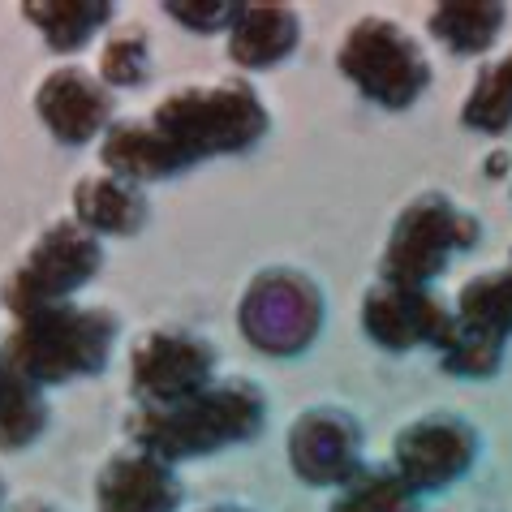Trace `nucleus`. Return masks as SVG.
<instances>
[{
    "instance_id": "obj_12",
    "label": "nucleus",
    "mask_w": 512,
    "mask_h": 512,
    "mask_svg": "<svg viewBox=\"0 0 512 512\" xmlns=\"http://www.w3.org/2000/svg\"><path fill=\"white\" fill-rule=\"evenodd\" d=\"M478 452L474 431L457 414H422L418 422H409L392 444V465L401 469V478H409L418 491H439L448 482H457L469 461Z\"/></svg>"
},
{
    "instance_id": "obj_3",
    "label": "nucleus",
    "mask_w": 512,
    "mask_h": 512,
    "mask_svg": "<svg viewBox=\"0 0 512 512\" xmlns=\"http://www.w3.org/2000/svg\"><path fill=\"white\" fill-rule=\"evenodd\" d=\"M147 117L173 142V151L186 160V168L211 160V155L250 151L272 125L263 95L246 78L186 82V87L168 91Z\"/></svg>"
},
{
    "instance_id": "obj_16",
    "label": "nucleus",
    "mask_w": 512,
    "mask_h": 512,
    "mask_svg": "<svg viewBox=\"0 0 512 512\" xmlns=\"http://www.w3.org/2000/svg\"><path fill=\"white\" fill-rule=\"evenodd\" d=\"M74 220L87 224L95 237H130L147 224V190L108 168L78 177L74 186Z\"/></svg>"
},
{
    "instance_id": "obj_10",
    "label": "nucleus",
    "mask_w": 512,
    "mask_h": 512,
    "mask_svg": "<svg viewBox=\"0 0 512 512\" xmlns=\"http://www.w3.org/2000/svg\"><path fill=\"white\" fill-rule=\"evenodd\" d=\"M31 104L44 121V130L65 142V147H87L91 138H99L112 125V87H104V78L91 74L82 65H56L39 78V87L31 95Z\"/></svg>"
},
{
    "instance_id": "obj_25",
    "label": "nucleus",
    "mask_w": 512,
    "mask_h": 512,
    "mask_svg": "<svg viewBox=\"0 0 512 512\" xmlns=\"http://www.w3.org/2000/svg\"><path fill=\"white\" fill-rule=\"evenodd\" d=\"M9 512H61V508L48 504V500H22V504H13Z\"/></svg>"
},
{
    "instance_id": "obj_24",
    "label": "nucleus",
    "mask_w": 512,
    "mask_h": 512,
    "mask_svg": "<svg viewBox=\"0 0 512 512\" xmlns=\"http://www.w3.org/2000/svg\"><path fill=\"white\" fill-rule=\"evenodd\" d=\"M164 9L190 31H220V26H233L237 18L233 0H168Z\"/></svg>"
},
{
    "instance_id": "obj_11",
    "label": "nucleus",
    "mask_w": 512,
    "mask_h": 512,
    "mask_svg": "<svg viewBox=\"0 0 512 512\" xmlns=\"http://www.w3.org/2000/svg\"><path fill=\"white\" fill-rule=\"evenodd\" d=\"M289 461L315 487H345L362 469V426L336 405H315L289 426Z\"/></svg>"
},
{
    "instance_id": "obj_18",
    "label": "nucleus",
    "mask_w": 512,
    "mask_h": 512,
    "mask_svg": "<svg viewBox=\"0 0 512 512\" xmlns=\"http://www.w3.org/2000/svg\"><path fill=\"white\" fill-rule=\"evenodd\" d=\"M22 18L44 35L52 52H78L108 26L112 5L108 0H26Z\"/></svg>"
},
{
    "instance_id": "obj_28",
    "label": "nucleus",
    "mask_w": 512,
    "mask_h": 512,
    "mask_svg": "<svg viewBox=\"0 0 512 512\" xmlns=\"http://www.w3.org/2000/svg\"><path fill=\"white\" fill-rule=\"evenodd\" d=\"M508 272H512V263H508Z\"/></svg>"
},
{
    "instance_id": "obj_5",
    "label": "nucleus",
    "mask_w": 512,
    "mask_h": 512,
    "mask_svg": "<svg viewBox=\"0 0 512 512\" xmlns=\"http://www.w3.org/2000/svg\"><path fill=\"white\" fill-rule=\"evenodd\" d=\"M336 69L388 112L409 108L431 82V61L422 44L396 18H379V13H366L345 31L336 48Z\"/></svg>"
},
{
    "instance_id": "obj_19",
    "label": "nucleus",
    "mask_w": 512,
    "mask_h": 512,
    "mask_svg": "<svg viewBox=\"0 0 512 512\" xmlns=\"http://www.w3.org/2000/svg\"><path fill=\"white\" fill-rule=\"evenodd\" d=\"M426 31H431L448 52L478 56L504 31V5H495V0H448V5L431 9Z\"/></svg>"
},
{
    "instance_id": "obj_2",
    "label": "nucleus",
    "mask_w": 512,
    "mask_h": 512,
    "mask_svg": "<svg viewBox=\"0 0 512 512\" xmlns=\"http://www.w3.org/2000/svg\"><path fill=\"white\" fill-rule=\"evenodd\" d=\"M121 323L108 306H48L31 315H13L0 336V358L39 388L95 375L108 366Z\"/></svg>"
},
{
    "instance_id": "obj_23",
    "label": "nucleus",
    "mask_w": 512,
    "mask_h": 512,
    "mask_svg": "<svg viewBox=\"0 0 512 512\" xmlns=\"http://www.w3.org/2000/svg\"><path fill=\"white\" fill-rule=\"evenodd\" d=\"M99 78L104 87H142L151 78V39L138 22L117 26L99 44Z\"/></svg>"
},
{
    "instance_id": "obj_14",
    "label": "nucleus",
    "mask_w": 512,
    "mask_h": 512,
    "mask_svg": "<svg viewBox=\"0 0 512 512\" xmlns=\"http://www.w3.org/2000/svg\"><path fill=\"white\" fill-rule=\"evenodd\" d=\"M181 482L173 465L147 448H121L95 474V512H177Z\"/></svg>"
},
{
    "instance_id": "obj_20",
    "label": "nucleus",
    "mask_w": 512,
    "mask_h": 512,
    "mask_svg": "<svg viewBox=\"0 0 512 512\" xmlns=\"http://www.w3.org/2000/svg\"><path fill=\"white\" fill-rule=\"evenodd\" d=\"M48 426V396L0 358V452H22Z\"/></svg>"
},
{
    "instance_id": "obj_9",
    "label": "nucleus",
    "mask_w": 512,
    "mask_h": 512,
    "mask_svg": "<svg viewBox=\"0 0 512 512\" xmlns=\"http://www.w3.org/2000/svg\"><path fill=\"white\" fill-rule=\"evenodd\" d=\"M216 379V345L190 327H151L130 349V392L138 405H173Z\"/></svg>"
},
{
    "instance_id": "obj_21",
    "label": "nucleus",
    "mask_w": 512,
    "mask_h": 512,
    "mask_svg": "<svg viewBox=\"0 0 512 512\" xmlns=\"http://www.w3.org/2000/svg\"><path fill=\"white\" fill-rule=\"evenodd\" d=\"M418 487L396 465H362L327 512H418Z\"/></svg>"
},
{
    "instance_id": "obj_27",
    "label": "nucleus",
    "mask_w": 512,
    "mask_h": 512,
    "mask_svg": "<svg viewBox=\"0 0 512 512\" xmlns=\"http://www.w3.org/2000/svg\"><path fill=\"white\" fill-rule=\"evenodd\" d=\"M0 504H5V482H0Z\"/></svg>"
},
{
    "instance_id": "obj_1",
    "label": "nucleus",
    "mask_w": 512,
    "mask_h": 512,
    "mask_svg": "<svg viewBox=\"0 0 512 512\" xmlns=\"http://www.w3.org/2000/svg\"><path fill=\"white\" fill-rule=\"evenodd\" d=\"M263 418L267 396L259 383L246 375H224L173 405H138L125 431H130V444L177 465L211 457L229 444H246L263 431Z\"/></svg>"
},
{
    "instance_id": "obj_8",
    "label": "nucleus",
    "mask_w": 512,
    "mask_h": 512,
    "mask_svg": "<svg viewBox=\"0 0 512 512\" xmlns=\"http://www.w3.org/2000/svg\"><path fill=\"white\" fill-rule=\"evenodd\" d=\"M323 319V297L315 280L293 272V267H272L250 280L241 297V332L263 353L289 358L302 345H310Z\"/></svg>"
},
{
    "instance_id": "obj_6",
    "label": "nucleus",
    "mask_w": 512,
    "mask_h": 512,
    "mask_svg": "<svg viewBox=\"0 0 512 512\" xmlns=\"http://www.w3.org/2000/svg\"><path fill=\"white\" fill-rule=\"evenodd\" d=\"M478 233V220L448 194H418L392 224L379 259V280L431 289V280L444 272L452 254L474 246Z\"/></svg>"
},
{
    "instance_id": "obj_4",
    "label": "nucleus",
    "mask_w": 512,
    "mask_h": 512,
    "mask_svg": "<svg viewBox=\"0 0 512 512\" xmlns=\"http://www.w3.org/2000/svg\"><path fill=\"white\" fill-rule=\"evenodd\" d=\"M99 267H104L99 237L74 216H61L5 272V280H0V306L9 310V319L31 315V310H48V306H65L82 284H91L99 276Z\"/></svg>"
},
{
    "instance_id": "obj_7",
    "label": "nucleus",
    "mask_w": 512,
    "mask_h": 512,
    "mask_svg": "<svg viewBox=\"0 0 512 512\" xmlns=\"http://www.w3.org/2000/svg\"><path fill=\"white\" fill-rule=\"evenodd\" d=\"M512 336V272H482L461 284L452 302V323L439 340V362L452 375H491L500 349Z\"/></svg>"
},
{
    "instance_id": "obj_15",
    "label": "nucleus",
    "mask_w": 512,
    "mask_h": 512,
    "mask_svg": "<svg viewBox=\"0 0 512 512\" xmlns=\"http://www.w3.org/2000/svg\"><path fill=\"white\" fill-rule=\"evenodd\" d=\"M99 160H104L108 173L130 177L138 186H151V181H168V177L186 173V160L173 151V142L155 130L151 117L112 121L104 130V138H99Z\"/></svg>"
},
{
    "instance_id": "obj_22",
    "label": "nucleus",
    "mask_w": 512,
    "mask_h": 512,
    "mask_svg": "<svg viewBox=\"0 0 512 512\" xmlns=\"http://www.w3.org/2000/svg\"><path fill=\"white\" fill-rule=\"evenodd\" d=\"M461 121L469 130H487V134H500L512 125V52L478 74V82L465 95Z\"/></svg>"
},
{
    "instance_id": "obj_17",
    "label": "nucleus",
    "mask_w": 512,
    "mask_h": 512,
    "mask_svg": "<svg viewBox=\"0 0 512 512\" xmlns=\"http://www.w3.org/2000/svg\"><path fill=\"white\" fill-rule=\"evenodd\" d=\"M297 35H302V18L293 5L250 0V5H237V18L229 26V56L241 69L280 65L297 48Z\"/></svg>"
},
{
    "instance_id": "obj_26",
    "label": "nucleus",
    "mask_w": 512,
    "mask_h": 512,
    "mask_svg": "<svg viewBox=\"0 0 512 512\" xmlns=\"http://www.w3.org/2000/svg\"><path fill=\"white\" fill-rule=\"evenodd\" d=\"M203 512H250V508H241V504H211V508H203Z\"/></svg>"
},
{
    "instance_id": "obj_13",
    "label": "nucleus",
    "mask_w": 512,
    "mask_h": 512,
    "mask_svg": "<svg viewBox=\"0 0 512 512\" xmlns=\"http://www.w3.org/2000/svg\"><path fill=\"white\" fill-rule=\"evenodd\" d=\"M452 323V306L439 302L431 289H409V284L375 280L362 297V327L375 345L401 353L414 345H439Z\"/></svg>"
}]
</instances>
